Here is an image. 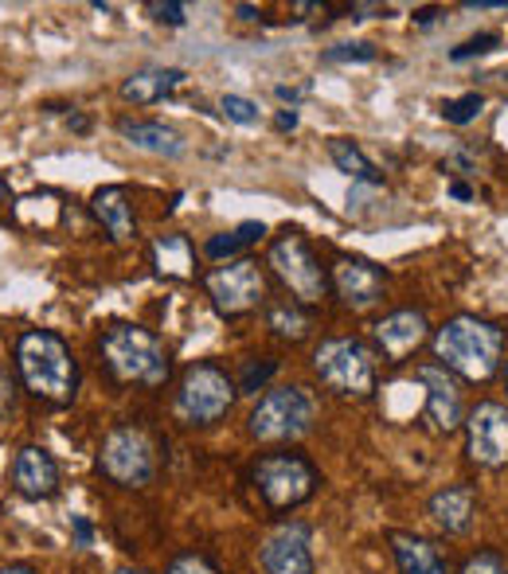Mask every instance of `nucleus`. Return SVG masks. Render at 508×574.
I'll list each match as a JSON object with an SVG mask.
<instances>
[{"instance_id": "obj_27", "label": "nucleus", "mask_w": 508, "mask_h": 574, "mask_svg": "<svg viewBox=\"0 0 508 574\" xmlns=\"http://www.w3.org/2000/svg\"><path fill=\"white\" fill-rule=\"evenodd\" d=\"M278 371V360H270L266 356L263 363H243V371H239V380H234V387L239 391H266V383H270V375Z\"/></svg>"}, {"instance_id": "obj_32", "label": "nucleus", "mask_w": 508, "mask_h": 574, "mask_svg": "<svg viewBox=\"0 0 508 574\" xmlns=\"http://www.w3.org/2000/svg\"><path fill=\"white\" fill-rule=\"evenodd\" d=\"M165 574H219V571H215L212 559L200 556V551H185V556H176L173 563H168Z\"/></svg>"}, {"instance_id": "obj_43", "label": "nucleus", "mask_w": 508, "mask_h": 574, "mask_svg": "<svg viewBox=\"0 0 508 574\" xmlns=\"http://www.w3.org/2000/svg\"><path fill=\"white\" fill-rule=\"evenodd\" d=\"M239 16H243V20H258V9H251V4H239Z\"/></svg>"}, {"instance_id": "obj_22", "label": "nucleus", "mask_w": 508, "mask_h": 574, "mask_svg": "<svg viewBox=\"0 0 508 574\" xmlns=\"http://www.w3.org/2000/svg\"><path fill=\"white\" fill-rule=\"evenodd\" d=\"M266 324H270L274 336H282V341L297 344L305 341L313 332V321L305 305H297L293 297H282V302H266Z\"/></svg>"}, {"instance_id": "obj_33", "label": "nucleus", "mask_w": 508, "mask_h": 574, "mask_svg": "<svg viewBox=\"0 0 508 574\" xmlns=\"http://www.w3.org/2000/svg\"><path fill=\"white\" fill-rule=\"evenodd\" d=\"M461 574H508V563L497 556V551H478L461 563Z\"/></svg>"}, {"instance_id": "obj_2", "label": "nucleus", "mask_w": 508, "mask_h": 574, "mask_svg": "<svg viewBox=\"0 0 508 574\" xmlns=\"http://www.w3.org/2000/svg\"><path fill=\"white\" fill-rule=\"evenodd\" d=\"M434 352H439L442 368L469 383H485L497 375L500 356H505V329L481 317H454L434 332Z\"/></svg>"}, {"instance_id": "obj_45", "label": "nucleus", "mask_w": 508, "mask_h": 574, "mask_svg": "<svg viewBox=\"0 0 508 574\" xmlns=\"http://www.w3.org/2000/svg\"><path fill=\"white\" fill-rule=\"evenodd\" d=\"M114 574H145V571H134V566H122V571H114Z\"/></svg>"}, {"instance_id": "obj_26", "label": "nucleus", "mask_w": 508, "mask_h": 574, "mask_svg": "<svg viewBox=\"0 0 508 574\" xmlns=\"http://www.w3.org/2000/svg\"><path fill=\"white\" fill-rule=\"evenodd\" d=\"M485 110V98L473 90V94H461V98H449L446 106H442V117H446L449 126H469L473 117Z\"/></svg>"}, {"instance_id": "obj_15", "label": "nucleus", "mask_w": 508, "mask_h": 574, "mask_svg": "<svg viewBox=\"0 0 508 574\" xmlns=\"http://www.w3.org/2000/svg\"><path fill=\"white\" fill-rule=\"evenodd\" d=\"M263 574H313V551H309V527L282 524L266 536L258 551Z\"/></svg>"}, {"instance_id": "obj_34", "label": "nucleus", "mask_w": 508, "mask_h": 574, "mask_svg": "<svg viewBox=\"0 0 508 574\" xmlns=\"http://www.w3.org/2000/svg\"><path fill=\"white\" fill-rule=\"evenodd\" d=\"M149 16L156 20V24H168V28H180L185 24V4H176V0H149L145 4Z\"/></svg>"}, {"instance_id": "obj_21", "label": "nucleus", "mask_w": 508, "mask_h": 574, "mask_svg": "<svg viewBox=\"0 0 508 574\" xmlns=\"http://www.w3.org/2000/svg\"><path fill=\"white\" fill-rule=\"evenodd\" d=\"M153 266L161 278H176L185 282L195 273V246L188 234H165L153 243Z\"/></svg>"}, {"instance_id": "obj_23", "label": "nucleus", "mask_w": 508, "mask_h": 574, "mask_svg": "<svg viewBox=\"0 0 508 574\" xmlns=\"http://www.w3.org/2000/svg\"><path fill=\"white\" fill-rule=\"evenodd\" d=\"M329 156L332 165L341 168L344 176H352V180H360V184H383V173L371 165L368 156H364V149L356 141H348V137H332Z\"/></svg>"}, {"instance_id": "obj_40", "label": "nucleus", "mask_w": 508, "mask_h": 574, "mask_svg": "<svg viewBox=\"0 0 508 574\" xmlns=\"http://www.w3.org/2000/svg\"><path fill=\"white\" fill-rule=\"evenodd\" d=\"M0 574H39L36 566H28V563H12V566H4Z\"/></svg>"}, {"instance_id": "obj_13", "label": "nucleus", "mask_w": 508, "mask_h": 574, "mask_svg": "<svg viewBox=\"0 0 508 574\" xmlns=\"http://www.w3.org/2000/svg\"><path fill=\"white\" fill-rule=\"evenodd\" d=\"M383 278L380 266H371L368 258H352V254H341L336 263H332V290L341 297L348 309H371V305L383 297Z\"/></svg>"}, {"instance_id": "obj_46", "label": "nucleus", "mask_w": 508, "mask_h": 574, "mask_svg": "<svg viewBox=\"0 0 508 574\" xmlns=\"http://www.w3.org/2000/svg\"><path fill=\"white\" fill-rule=\"evenodd\" d=\"M505 387H508V368H505Z\"/></svg>"}, {"instance_id": "obj_3", "label": "nucleus", "mask_w": 508, "mask_h": 574, "mask_svg": "<svg viewBox=\"0 0 508 574\" xmlns=\"http://www.w3.org/2000/svg\"><path fill=\"white\" fill-rule=\"evenodd\" d=\"M102 363L114 375L117 383H137V387H165L168 375H173V360H168V348L161 344V336H153L141 324H114L106 329L102 344Z\"/></svg>"}, {"instance_id": "obj_38", "label": "nucleus", "mask_w": 508, "mask_h": 574, "mask_svg": "<svg viewBox=\"0 0 508 574\" xmlns=\"http://www.w3.org/2000/svg\"><path fill=\"white\" fill-rule=\"evenodd\" d=\"M67 126L75 129V133H87V129H90V117H87V114H71V117H67Z\"/></svg>"}, {"instance_id": "obj_36", "label": "nucleus", "mask_w": 508, "mask_h": 574, "mask_svg": "<svg viewBox=\"0 0 508 574\" xmlns=\"http://www.w3.org/2000/svg\"><path fill=\"white\" fill-rule=\"evenodd\" d=\"M274 126L282 129V133H285V129H297V110H282V114L274 117Z\"/></svg>"}, {"instance_id": "obj_24", "label": "nucleus", "mask_w": 508, "mask_h": 574, "mask_svg": "<svg viewBox=\"0 0 508 574\" xmlns=\"http://www.w3.org/2000/svg\"><path fill=\"white\" fill-rule=\"evenodd\" d=\"M391 551H395V563H399L403 574L442 563L439 547L430 544V539H422V536H410V532H391Z\"/></svg>"}, {"instance_id": "obj_8", "label": "nucleus", "mask_w": 508, "mask_h": 574, "mask_svg": "<svg viewBox=\"0 0 508 574\" xmlns=\"http://www.w3.org/2000/svg\"><path fill=\"white\" fill-rule=\"evenodd\" d=\"M98 473L122 488H145L156 477V446L141 426H114L98 449Z\"/></svg>"}, {"instance_id": "obj_29", "label": "nucleus", "mask_w": 508, "mask_h": 574, "mask_svg": "<svg viewBox=\"0 0 508 574\" xmlns=\"http://www.w3.org/2000/svg\"><path fill=\"white\" fill-rule=\"evenodd\" d=\"M16 403H20V383L12 375V368L0 360V422L16 414Z\"/></svg>"}, {"instance_id": "obj_9", "label": "nucleus", "mask_w": 508, "mask_h": 574, "mask_svg": "<svg viewBox=\"0 0 508 574\" xmlns=\"http://www.w3.org/2000/svg\"><path fill=\"white\" fill-rule=\"evenodd\" d=\"M270 270L282 278V285L290 290V297L297 305H317L329 293V273L317 263L313 246L305 243L302 231H282L270 243V254H266Z\"/></svg>"}, {"instance_id": "obj_4", "label": "nucleus", "mask_w": 508, "mask_h": 574, "mask_svg": "<svg viewBox=\"0 0 508 574\" xmlns=\"http://www.w3.org/2000/svg\"><path fill=\"white\" fill-rule=\"evenodd\" d=\"M313 419H317V403L305 387H270L254 403L246 430H251L254 442L282 446V442L305 438L313 430Z\"/></svg>"}, {"instance_id": "obj_7", "label": "nucleus", "mask_w": 508, "mask_h": 574, "mask_svg": "<svg viewBox=\"0 0 508 574\" xmlns=\"http://www.w3.org/2000/svg\"><path fill=\"white\" fill-rule=\"evenodd\" d=\"M254 488L258 497L266 500V508L274 512H290V508H302L305 500L317 493V469L309 458L293 454V449H274L263 454L251 469Z\"/></svg>"}, {"instance_id": "obj_16", "label": "nucleus", "mask_w": 508, "mask_h": 574, "mask_svg": "<svg viewBox=\"0 0 508 574\" xmlns=\"http://www.w3.org/2000/svg\"><path fill=\"white\" fill-rule=\"evenodd\" d=\"M12 488L24 500H51L59 493V465L43 446H24L12 461Z\"/></svg>"}, {"instance_id": "obj_19", "label": "nucleus", "mask_w": 508, "mask_h": 574, "mask_svg": "<svg viewBox=\"0 0 508 574\" xmlns=\"http://www.w3.org/2000/svg\"><path fill=\"white\" fill-rule=\"evenodd\" d=\"M117 133L126 137L134 149H141V153H153V156H180L185 153V137L176 133L173 126H165V122L122 117V122H117Z\"/></svg>"}, {"instance_id": "obj_35", "label": "nucleus", "mask_w": 508, "mask_h": 574, "mask_svg": "<svg viewBox=\"0 0 508 574\" xmlns=\"http://www.w3.org/2000/svg\"><path fill=\"white\" fill-rule=\"evenodd\" d=\"M71 524H75V539H78V547H90V524H87V516H71Z\"/></svg>"}, {"instance_id": "obj_10", "label": "nucleus", "mask_w": 508, "mask_h": 574, "mask_svg": "<svg viewBox=\"0 0 508 574\" xmlns=\"http://www.w3.org/2000/svg\"><path fill=\"white\" fill-rule=\"evenodd\" d=\"M204 290L219 317H246L266 305V273L254 258H231L204 273Z\"/></svg>"}, {"instance_id": "obj_30", "label": "nucleus", "mask_w": 508, "mask_h": 574, "mask_svg": "<svg viewBox=\"0 0 508 574\" xmlns=\"http://www.w3.org/2000/svg\"><path fill=\"white\" fill-rule=\"evenodd\" d=\"M497 43H500L497 31H481V36L466 39L461 48L449 51V59H454V63H466V59H473V55H488V51H497Z\"/></svg>"}, {"instance_id": "obj_31", "label": "nucleus", "mask_w": 508, "mask_h": 574, "mask_svg": "<svg viewBox=\"0 0 508 574\" xmlns=\"http://www.w3.org/2000/svg\"><path fill=\"white\" fill-rule=\"evenodd\" d=\"M325 63H371L376 59V48L371 43H336V48L325 51Z\"/></svg>"}, {"instance_id": "obj_37", "label": "nucleus", "mask_w": 508, "mask_h": 574, "mask_svg": "<svg viewBox=\"0 0 508 574\" xmlns=\"http://www.w3.org/2000/svg\"><path fill=\"white\" fill-rule=\"evenodd\" d=\"M439 16H442V9H419V12H415V24H422V28H427V24H434Z\"/></svg>"}, {"instance_id": "obj_20", "label": "nucleus", "mask_w": 508, "mask_h": 574, "mask_svg": "<svg viewBox=\"0 0 508 574\" xmlns=\"http://www.w3.org/2000/svg\"><path fill=\"white\" fill-rule=\"evenodd\" d=\"M185 82V71L176 67H141L122 82V98L134 106H153L161 98H168L176 87Z\"/></svg>"}, {"instance_id": "obj_14", "label": "nucleus", "mask_w": 508, "mask_h": 574, "mask_svg": "<svg viewBox=\"0 0 508 574\" xmlns=\"http://www.w3.org/2000/svg\"><path fill=\"white\" fill-rule=\"evenodd\" d=\"M371 336H376V348H380L383 360L403 363L410 352L427 344L430 321H427V312H419V309H395V312H388L383 321H376Z\"/></svg>"}, {"instance_id": "obj_12", "label": "nucleus", "mask_w": 508, "mask_h": 574, "mask_svg": "<svg viewBox=\"0 0 508 574\" xmlns=\"http://www.w3.org/2000/svg\"><path fill=\"white\" fill-rule=\"evenodd\" d=\"M415 380L427 387V422L434 426V434H454L458 426H466V403L454 371L442 363H427L415 371Z\"/></svg>"}, {"instance_id": "obj_28", "label": "nucleus", "mask_w": 508, "mask_h": 574, "mask_svg": "<svg viewBox=\"0 0 508 574\" xmlns=\"http://www.w3.org/2000/svg\"><path fill=\"white\" fill-rule=\"evenodd\" d=\"M219 110H224V117L234 122V126H254L258 122V106L243 94H224L219 98Z\"/></svg>"}, {"instance_id": "obj_41", "label": "nucleus", "mask_w": 508, "mask_h": 574, "mask_svg": "<svg viewBox=\"0 0 508 574\" xmlns=\"http://www.w3.org/2000/svg\"><path fill=\"white\" fill-rule=\"evenodd\" d=\"M274 94L282 98V102H297V98H302V90H290V87H278V90H274Z\"/></svg>"}, {"instance_id": "obj_25", "label": "nucleus", "mask_w": 508, "mask_h": 574, "mask_svg": "<svg viewBox=\"0 0 508 574\" xmlns=\"http://www.w3.org/2000/svg\"><path fill=\"white\" fill-rule=\"evenodd\" d=\"M263 234H266V227L251 219V224H239L234 231L212 234V239H207V246H204V254H207V258H227V263H231V254H239L243 246L258 243Z\"/></svg>"}, {"instance_id": "obj_1", "label": "nucleus", "mask_w": 508, "mask_h": 574, "mask_svg": "<svg viewBox=\"0 0 508 574\" xmlns=\"http://www.w3.org/2000/svg\"><path fill=\"white\" fill-rule=\"evenodd\" d=\"M16 375L24 391L48 407H71L82 383L71 344L48 329H31L16 341Z\"/></svg>"}, {"instance_id": "obj_44", "label": "nucleus", "mask_w": 508, "mask_h": 574, "mask_svg": "<svg viewBox=\"0 0 508 574\" xmlns=\"http://www.w3.org/2000/svg\"><path fill=\"white\" fill-rule=\"evenodd\" d=\"M0 200H9V180H4V173H0Z\"/></svg>"}, {"instance_id": "obj_39", "label": "nucleus", "mask_w": 508, "mask_h": 574, "mask_svg": "<svg viewBox=\"0 0 508 574\" xmlns=\"http://www.w3.org/2000/svg\"><path fill=\"white\" fill-rule=\"evenodd\" d=\"M449 195H454V200H473V188L461 184V180H454V184H449Z\"/></svg>"}, {"instance_id": "obj_18", "label": "nucleus", "mask_w": 508, "mask_h": 574, "mask_svg": "<svg viewBox=\"0 0 508 574\" xmlns=\"http://www.w3.org/2000/svg\"><path fill=\"white\" fill-rule=\"evenodd\" d=\"M90 212H94V219L102 227H106V234L114 239V243H129L137 234V219H134V204H129L126 188H98L94 195H90Z\"/></svg>"}, {"instance_id": "obj_42", "label": "nucleus", "mask_w": 508, "mask_h": 574, "mask_svg": "<svg viewBox=\"0 0 508 574\" xmlns=\"http://www.w3.org/2000/svg\"><path fill=\"white\" fill-rule=\"evenodd\" d=\"M410 574H449V566H446V559H442V563H434V566H422V571H410Z\"/></svg>"}, {"instance_id": "obj_6", "label": "nucleus", "mask_w": 508, "mask_h": 574, "mask_svg": "<svg viewBox=\"0 0 508 574\" xmlns=\"http://www.w3.org/2000/svg\"><path fill=\"white\" fill-rule=\"evenodd\" d=\"M313 371L332 395L364 399L376 391V352L356 336H332L313 352Z\"/></svg>"}, {"instance_id": "obj_5", "label": "nucleus", "mask_w": 508, "mask_h": 574, "mask_svg": "<svg viewBox=\"0 0 508 574\" xmlns=\"http://www.w3.org/2000/svg\"><path fill=\"white\" fill-rule=\"evenodd\" d=\"M234 399H239V387L219 363H192L180 375L173 410L185 426H212L224 414H231Z\"/></svg>"}, {"instance_id": "obj_11", "label": "nucleus", "mask_w": 508, "mask_h": 574, "mask_svg": "<svg viewBox=\"0 0 508 574\" xmlns=\"http://www.w3.org/2000/svg\"><path fill=\"white\" fill-rule=\"evenodd\" d=\"M466 454L481 469L508 465V407L500 403H478L466 414Z\"/></svg>"}, {"instance_id": "obj_17", "label": "nucleus", "mask_w": 508, "mask_h": 574, "mask_svg": "<svg viewBox=\"0 0 508 574\" xmlns=\"http://www.w3.org/2000/svg\"><path fill=\"white\" fill-rule=\"evenodd\" d=\"M427 516L446 532V536H466L473 516H478V497L469 485H446L427 500Z\"/></svg>"}]
</instances>
